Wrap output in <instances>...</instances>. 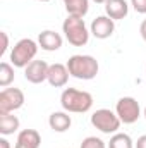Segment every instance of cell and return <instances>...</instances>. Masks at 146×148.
<instances>
[{
  "mask_svg": "<svg viewBox=\"0 0 146 148\" xmlns=\"http://www.w3.org/2000/svg\"><path fill=\"white\" fill-rule=\"evenodd\" d=\"M48 69H50L48 62L35 59L31 64H28V67H24V77H26V81H29L33 84H41L48 77Z\"/></svg>",
  "mask_w": 146,
  "mask_h": 148,
  "instance_id": "8",
  "label": "cell"
},
{
  "mask_svg": "<svg viewBox=\"0 0 146 148\" xmlns=\"http://www.w3.org/2000/svg\"><path fill=\"white\" fill-rule=\"evenodd\" d=\"M139 35H141V38L145 40V43H146V19L139 24Z\"/></svg>",
  "mask_w": 146,
  "mask_h": 148,
  "instance_id": "23",
  "label": "cell"
},
{
  "mask_svg": "<svg viewBox=\"0 0 146 148\" xmlns=\"http://www.w3.org/2000/svg\"><path fill=\"white\" fill-rule=\"evenodd\" d=\"M131 5L138 14H146V0H131Z\"/></svg>",
  "mask_w": 146,
  "mask_h": 148,
  "instance_id": "20",
  "label": "cell"
},
{
  "mask_svg": "<svg viewBox=\"0 0 146 148\" xmlns=\"http://www.w3.org/2000/svg\"><path fill=\"white\" fill-rule=\"evenodd\" d=\"M62 33L65 40L72 45V47H84L89 41L91 31L88 29L86 23L83 17L77 16H67L65 21L62 23Z\"/></svg>",
  "mask_w": 146,
  "mask_h": 148,
  "instance_id": "3",
  "label": "cell"
},
{
  "mask_svg": "<svg viewBox=\"0 0 146 148\" xmlns=\"http://www.w3.org/2000/svg\"><path fill=\"white\" fill-rule=\"evenodd\" d=\"M91 126L96 127L103 134H115L120 129V119L119 115L110 109H98L91 114Z\"/></svg>",
  "mask_w": 146,
  "mask_h": 148,
  "instance_id": "5",
  "label": "cell"
},
{
  "mask_svg": "<svg viewBox=\"0 0 146 148\" xmlns=\"http://www.w3.org/2000/svg\"><path fill=\"white\" fill-rule=\"evenodd\" d=\"M0 148H12V147H10V143H9V140H7L5 136H2V138H0Z\"/></svg>",
  "mask_w": 146,
  "mask_h": 148,
  "instance_id": "24",
  "label": "cell"
},
{
  "mask_svg": "<svg viewBox=\"0 0 146 148\" xmlns=\"http://www.w3.org/2000/svg\"><path fill=\"white\" fill-rule=\"evenodd\" d=\"M48 126L55 133H65L72 126V119H71L69 112H65V110L52 112L50 117H48Z\"/></svg>",
  "mask_w": 146,
  "mask_h": 148,
  "instance_id": "12",
  "label": "cell"
},
{
  "mask_svg": "<svg viewBox=\"0 0 146 148\" xmlns=\"http://www.w3.org/2000/svg\"><path fill=\"white\" fill-rule=\"evenodd\" d=\"M93 2H96V3H107L108 0H93Z\"/></svg>",
  "mask_w": 146,
  "mask_h": 148,
  "instance_id": "25",
  "label": "cell"
},
{
  "mask_svg": "<svg viewBox=\"0 0 146 148\" xmlns=\"http://www.w3.org/2000/svg\"><path fill=\"white\" fill-rule=\"evenodd\" d=\"M60 105L69 114H86L93 107V95L84 90L65 88L60 95Z\"/></svg>",
  "mask_w": 146,
  "mask_h": 148,
  "instance_id": "1",
  "label": "cell"
},
{
  "mask_svg": "<svg viewBox=\"0 0 146 148\" xmlns=\"http://www.w3.org/2000/svg\"><path fill=\"white\" fill-rule=\"evenodd\" d=\"M115 114L119 115L120 122H124V124H134L141 117L139 102L134 97H122L115 103Z\"/></svg>",
  "mask_w": 146,
  "mask_h": 148,
  "instance_id": "6",
  "label": "cell"
},
{
  "mask_svg": "<svg viewBox=\"0 0 146 148\" xmlns=\"http://www.w3.org/2000/svg\"><path fill=\"white\" fill-rule=\"evenodd\" d=\"M19 126H21V121L17 119V115H14V112L0 114V134L2 136H10L17 133Z\"/></svg>",
  "mask_w": 146,
  "mask_h": 148,
  "instance_id": "15",
  "label": "cell"
},
{
  "mask_svg": "<svg viewBox=\"0 0 146 148\" xmlns=\"http://www.w3.org/2000/svg\"><path fill=\"white\" fill-rule=\"evenodd\" d=\"M38 48H40V45L33 38H21L10 50V55H9L10 64L19 69L28 67V64H31L35 60Z\"/></svg>",
  "mask_w": 146,
  "mask_h": 148,
  "instance_id": "4",
  "label": "cell"
},
{
  "mask_svg": "<svg viewBox=\"0 0 146 148\" xmlns=\"http://www.w3.org/2000/svg\"><path fill=\"white\" fill-rule=\"evenodd\" d=\"M65 66L69 69V74L76 79H81V81L95 79L100 71L98 60L93 55H83V53H76L72 57H69Z\"/></svg>",
  "mask_w": 146,
  "mask_h": 148,
  "instance_id": "2",
  "label": "cell"
},
{
  "mask_svg": "<svg viewBox=\"0 0 146 148\" xmlns=\"http://www.w3.org/2000/svg\"><path fill=\"white\" fill-rule=\"evenodd\" d=\"M89 31L98 40H107L115 31V21L110 19L108 16H98V17L93 19V23L89 26Z\"/></svg>",
  "mask_w": 146,
  "mask_h": 148,
  "instance_id": "9",
  "label": "cell"
},
{
  "mask_svg": "<svg viewBox=\"0 0 146 148\" xmlns=\"http://www.w3.org/2000/svg\"><path fill=\"white\" fill-rule=\"evenodd\" d=\"M69 69L65 64H60V62H55V64H50V69H48V77L46 81L50 83V86L53 88H64L69 81Z\"/></svg>",
  "mask_w": 146,
  "mask_h": 148,
  "instance_id": "10",
  "label": "cell"
},
{
  "mask_svg": "<svg viewBox=\"0 0 146 148\" xmlns=\"http://www.w3.org/2000/svg\"><path fill=\"white\" fill-rule=\"evenodd\" d=\"M145 73H146V66H145Z\"/></svg>",
  "mask_w": 146,
  "mask_h": 148,
  "instance_id": "28",
  "label": "cell"
},
{
  "mask_svg": "<svg viewBox=\"0 0 146 148\" xmlns=\"http://www.w3.org/2000/svg\"><path fill=\"white\" fill-rule=\"evenodd\" d=\"M40 147H41V136H40V133L36 129L19 131L14 148H40Z\"/></svg>",
  "mask_w": 146,
  "mask_h": 148,
  "instance_id": "13",
  "label": "cell"
},
{
  "mask_svg": "<svg viewBox=\"0 0 146 148\" xmlns=\"http://www.w3.org/2000/svg\"><path fill=\"white\" fill-rule=\"evenodd\" d=\"M62 43H64L62 35L53 29H45L38 35V45L45 52H57L62 47Z\"/></svg>",
  "mask_w": 146,
  "mask_h": 148,
  "instance_id": "11",
  "label": "cell"
},
{
  "mask_svg": "<svg viewBox=\"0 0 146 148\" xmlns=\"http://www.w3.org/2000/svg\"><path fill=\"white\" fill-rule=\"evenodd\" d=\"M67 10V16L84 17L89 10V0H62Z\"/></svg>",
  "mask_w": 146,
  "mask_h": 148,
  "instance_id": "16",
  "label": "cell"
},
{
  "mask_svg": "<svg viewBox=\"0 0 146 148\" xmlns=\"http://www.w3.org/2000/svg\"><path fill=\"white\" fill-rule=\"evenodd\" d=\"M0 36H2V50H0V55H5V52H7V48H9V36H7L5 31H2Z\"/></svg>",
  "mask_w": 146,
  "mask_h": 148,
  "instance_id": "21",
  "label": "cell"
},
{
  "mask_svg": "<svg viewBox=\"0 0 146 148\" xmlns=\"http://www.w3.org/2000/svg\"><path fill=\"white\" fill-rule=\"evenodd\" d=\"M36 2H50V0H36Z\"/></svg>",
  "mask_w": 146,
  "mask_h": 148,
  "instance_id": "27",
  "label": "cell"
},
{
  "mask_svg": "<svg viewBox=\"0 0 146 148\" xmlns=\"http://www.w3.org/2000/svg\"><path fill=\"white\" fill-rule=\"evenodd\" d=\"M143 115H145V119H146V107H145V110H143Z\"/></svg>",
  "mask_w": 146,
  "mask_h": 148,
  "instance_id": "26",
  "label": "cell"
},
{
  "mask_svg": "<svg viewBox=\"0 0 146 148\" xmlns=\"http://www.w3.org/2000/svg\"><path fill=\"white\" fill-rule=\"evenodd\" d=\"M134 148H146V134L138 138V141L134 143Z\"/></svg>",
  "mask_w": 146,
  "mask_h": 148,
  "instance_id": "22",
  "label": "cell"
},
{
  "mask_svg": "<svg viewBox=\"0 0 146 148\" xmlns=\"http://www.w3.org/2000/svg\"><path fill=\"white\" fill-rule=\"evenodd\" d=\"M14 66L9 62H2L0 64V86L2 88H9L14 83Z\"/></svg>",
  "mask_w": 146,
  "mask_h": 148,
  "instance_id": "18",
  "label": "cell"
},
{
  "mask_svg": "<svg viewBox=\"0 0 146 148\" xmlns=\"http://www.w3.org/2000/svg\"><path fill=\"white\" fill-rule=\"evenodd\" d=\"M79 148H108L107 143L102 140V138H96V136H88L81 141V147Z\"/></svg>",
  "mask_w": 146,
  "mask_h": 148,
  "instance_id": "19",
  "label": "cell"
},
{
  "mask_svg": "<svg viewBox=\"0 0 146 148\" xmlns=\"http://www.w3.org/2000/svg\"><path fill=\"white\" fill-rule=\"evenodd\" d=\"M107 147L108 148H134V141L126 133H115V134H112Z\"/></svg>",
  "mask_w": 146,
  "mask_h": 148,
  "instance_id": "17",
  "label": "cell"
},
{
  "mask_svg": "<svg viewBox=\"0 0 146 148\" xmlns=\"http://www.w3.org/2000/svg\"><path fill=\"white\" fill-rule=\"evenodd\" d=\"M129 14V3L126 0H108L105 3V16H108L113 21H120L127 17Z\"/></svg>",
  "mask_w": 146,
  "mask_h": 148,
  "instance_id": "14",
  "label": "cell"
},
{
  "mask_svg": "<svg viewBox=\"0 0 146 148\" xmlns=\"http://www.w3.org/2000/svg\"><path fill=\"white\" fill-rule=\"evenodd\" d=\"M26 98L19 88H3L0 91V114H10L19 110L24 105Z\"/></svg>",
  "mask_w": 146,
  "mask_h": 148,
  "instance_id": "7",
  "label": "cell"
}]
</instances>
